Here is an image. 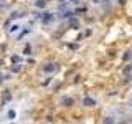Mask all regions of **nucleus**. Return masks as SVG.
I'll use <instances>...</instances> for the list:
<instances>
[{"label": "nucleus", "instance_id": "f257e3e1", "mask_svg": "<svg viewBox=\"0 0 132 124\" xmlns=\"http://www.w3.org/2000/svg\"><path fill=\"white\" fill-rule=\"evenodd\" d=\"M96 103H94V99H91V98H86L84 99V106H94Z\"/></svg>", "mask_w": 132, "mask_h": 124}, {"label": "nucleus", "instance_id": "f03ea898", "mask_svg": "<svg viewBox=\"0 0 132 124\" xmlns=\"http://www.w3.org/2000/svg\"><path fill=\"white\" fill-rule=\"evenodd\" d=\"M8 118H10V119L15 118V111H8Z\"/></svg>", "mask_w": 132, "mask_h": 124}]
</instances>
